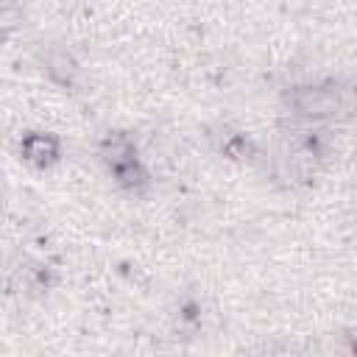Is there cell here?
Wrapping results in <instances>:
<instances>
[{
	"label": "cell",
	"instance_id": "obj_5",
	"mask_svg": "<svg viewBox=\"0 0 357 357\" xmlns=\"http://www.w3.org/2000/svg\"><path fill=\"white\" fill-rule=\"evenodd\" d=\"M45 70H47V75H50L53 81L70 86L73 78H75V73H78V64H75V59H73L67 50L53 47V50L47 53V59H45Z\"/></svg>",
	"mask_w": 357,
	"mask_h": 357
},
{
	"label": "cell",
	"instance_id": "obj_2",
	"mask_svg": "<svg viewBox=\"0 0 357 357\" xmlns=\"http://www.w3.org/2000/svg\"><path fill=\"white\" fill-rule=\"evenodd\" d=\"M100 156L109 165L112 176L123 187H137V184L145 181V170H142V165L137 159V151H134V145H131L128 137H123V134L109 137L103 142V148H100Z\"/></svg>",
	"mask_w": 357,
	"mask_h": 357
},
{
	"label": "cell",
	"instance_id": "obj_1",
	"mask_svg": "<svg viewBox=\"0 0 357 357\" xmlns=\"http://www.w3.org/2000/svg\"><path fill=\"white\" fill-rule=\"evenodd\" d=\"M290 112L301 120L310 123H321V120H332L340 117L349 109V98L346 89H340L337 84H310V86H296L287 95Z\"/></svg>",
	"mask_w": 357,
	"mask_h": 357
},
{
	"label": "cell",
	"instance_id": "obj_3",
	"mask_svg": "<svg viewBox=\"0 0 357 357\" xmlns=\"http://www.w3.org/2000/svg\"><path fill=\"white\" fill-rule=\"evenodd\" d=\"M279 162H282V167H284L287 176L304 181V178H310V176L315 173V167H318V148H315L310 139H304V137H293V139L284 145Z\"/></svg>",
	"mask_w": 357,
	"mask_h": 357
},
{
	"label": "cell",
	"instance_id": "obj_4",
	"mask_svg": "<svg viewBox=\"0 0 357 357\" xmlns=\"http://www.w3.org/2000/svg\"><path fill=\"white\" fill-rule=\"evenodd\" d=\"M22 156H25V162L45 167V165L56 162V156H59V139L53 134H42V131L28 134L22 139Z\"/></svg>",
	"mask_w": 357,
	"mask_h": 357
}]
</instances>
